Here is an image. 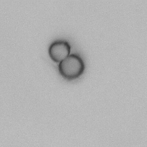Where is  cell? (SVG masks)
Returning <instances> with one entry per match:
<instances>
[{"label": "cell", "mask_w": 147, "mask_h": 147, "mask_svg": "<svg viewBox=\"0 0 147 147\" xmlns=\"http://www.w3.org/2000/svg\"><path fill=\"white\" fill-rule=\"evenodd\" d=\"M84 62L78 53L69 54L58 64L60 74L64 78L70 80L80 76L84 72Z\"/></svg>", "instance_id": "obj_1"}, {"label": "cell", "mask_w": 147, "mask_h": 147, "mask_svg": "<svg viewBox=\"0 0 147 147\" xmlns=\"http://www.w3.org/2000/svg\"><path fill=\"white\" fill-rule=\"evenodd\" d=\"M71 52V45L65 40H57L49 46L48 53L52 60L60 62L67 57Z\"/></svg>", "instance_id": "obj_2"}]
</instances>
